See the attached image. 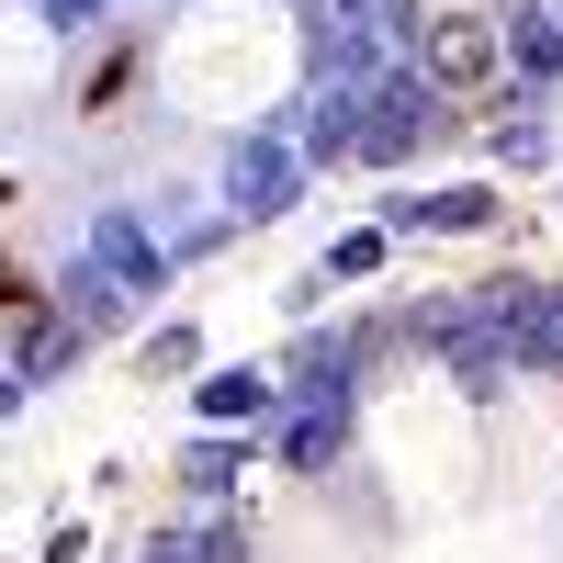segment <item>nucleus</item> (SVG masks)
Returning a JSON list of instances; mask_svg holds the SVG:
<instances>
[{
    "instance_id": "2",
    "label": "nucleus",
    "mask_w": 563,
    "mask_h": 563,
    "mask_svg": "<svg viewBox=\"0 0 563 563\" xmlns=\"http://www.w3.org/2000/svg\"><path fill=\"white\" fill-rule=\"evenodd\" d=\"M485 327H496L519 361H563V294H541V282H496Z\"/></svg>"
},
{
    "instance_id": "10",
    "label": "nucleus",
    "mask_w": 563,
    "mask_h": 563,
    "mask_svg": "<svg viewBox=\"0 0 563 563\" xmlns=\"http://www.w3.org/2000/svg\"><path fill=\"white\" fill-rule=\"evenodd\" d=\"M519 57H530V68H563V34H552V23H530V12H519Z\"/></svg>"
},
{
    "instance_id": "4",
    "label": "nucleus",
    "mask_w": 563,
    "mask_h": 563,
    "mask_svg": "<svg viewBox=\"0 0 563 563\" xmlns=\"http://www.w3.org/2000/svg\"><path fill=\"white\" fill-rule=\"evenodd\" d=\"M496 57H507V34H496V23H474V12L429 34V79H451V90H462V79H496Z\"/></svg>"
},
{
    "instance_id": "6",
    "label": "nucleus",
    "mask_w": 563,
    "mask_h": 563,
    "mask_svg": "<svg viewBox=\"0 0 563 563\" xmlns=\"http://www.w3.org/2000/svg\"><path fill=\"white\" fill-rule=\"evenodd\" d=\"M68 316H79V327H113V316H124V271H113V260H79V271H68Z\"/></svg>"
},
{
    "instance_id": "9",
    "label": "nucleus",
    "mask_w": 563,
    "mask_h": 563,
    "mask_svg": "<svg viewBox=\"0 0 563 563\" xmlns=\"http://www.w3.org/2000/svg\"><path fill=\"white\" fill-rule=\"evenodd\" d=\"M327 451H339V417H294V462H305V474H316Z\"/></svg>"
},
{
    "instance_id": "1",
    "label": "nucleus",
    "mask_w": 563,
    "mask_h": 563,
    "mask_svg": "<svg viewBox=\"0 0 563 563\" xmlns=\"http://www.w3.org/2000/svg\"><path fill=\"white\" fill-rule=\"evenodd\" d=\"M429 124H440V79H429V68H395V79H372V113H361V158H406Z\"/></svg>"
},
{
    "instance_id": "3",
    "label": "nucleus",
    "mask_w": 563,
    "mask_h": 563,
    "mask_svg": "<svg viewBox=\"0 0 563 563\" xmlns=\"http://www.w3.org/2000/svg\"><path fill=\"white\" fill-rule=\"evenodd\" d=\"M282 192H294V147L238 135V147H225V203H238V214H282Z\"/></svg>"
},
{
    "instance_id": "5",
    "label": "nucleus",
    "mask_w": 563,
    "mask_h": 563,
    "mask_svg": "<svg viewBox=\"0 0 563 563\" xmlns=\"http://www.w3.org/2000/svg\"><path fill=\"white\" fill-rule=\"evenodd\" d=\"M90 260H113L124 282H158V238H147V225H135V214H90Z\"/></svg>"
},
{
    "instance_id": "8",
    "label": "nucleus",
    "mask_w": 563,
    "mask_h": 563,
    "mask_svg": "<svg viewBox=\"0 0 563 563\" xmlns=\"http://www.w3.org/2000/svg\"><path fill=\"white\" fill-rule=\"evenodd\" d=\"M57 350H68V339H57V327H23V350H12V384L34 395V384H45V372H57Z\"/></svg>"
},
{
    "instance_id": "11",
    "label": "nucleus",
    "mask_w": 563,
    "mask_h": 563,
    "mask_svg": "<svg viewBox=\"0 0 563 563\" xmlns=\"http://www.w3.org/2000/svg\"><path fill=\"white\" fill-rule=\"evenodd\" d=\"M45 12H57V23H90V12H102V0H45Z\"/></svg>"
},
{
    "instance_id": "7",
    "label": "nucleus",
    "mask_w": 563,
    "mask_h": 563,
    "mask_svg": "<svg viewBox=\"0 0 563 563\" xmlns=\"http://www.w3.org/2000/svg\"><path fill=\"white\" fill-rule=\"evenodd\" d=\"M271 406V372H214L203 384V417H260Z\"/></svg>"
}]
</instances>
